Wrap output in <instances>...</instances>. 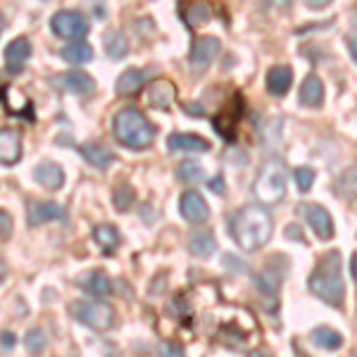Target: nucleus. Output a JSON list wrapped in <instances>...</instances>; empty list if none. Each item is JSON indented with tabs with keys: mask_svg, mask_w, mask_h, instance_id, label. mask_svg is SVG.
Segmentation results:
<instances>
[{
	"mask_svg": "<svg viewBox=\"0 0 357 357\" xmlns=\"http://www.w3.org/2000/svg\"><path fill=\"white\" fill-rule=\"evenodd\" d=\"M293 84V72L286 65H274L267 72V91L272 96H286Z\"/></svg>",
	"mask_w": 357,
	"mask_h": 357,
	"instance_id": "obj_18",
	"label": "nucleus"
},
{
	"mask_svg": "<svg viewBox=\"0 0 357 357\" xmlns=\"http://www.w3.org/2000/svg\"><path fill=\"white\" fill-rule=\"evenodd\" d=\"M298 231H301V229L293 227V224H291V227H286V236H289V238H301V234H298Z\"/></svg>",
	"mask_w": 357,
	"mask_h": 357,
	"instance_id": "obj_40",
	"label": "nucleus"
},
{
	"mask_svg": "<svg viewBox=\"0 0 357 357\" xmlns=\"http://www.w3.org/2000/svg\"><path fill=\"white\" fill-rule=\"evenodd\" d=\"M293 178H296L301 191H310V186H312V181H314V172L310 169V167H298V169L293 172Z\"/></svg>",
	"mask_w": 357,
	"mask_h": 357,
	"instance_id": "obj_33",
	"label": "nucleus"
},
{
	"mask_svg": "<svg viewBox=\"0 0 357 357\" xmlns=\"http://www.w3.org/2000/svg\"><path fill=\"white\" fill-rule=\"evenodd\" d=\"M146 79H148L146 69H126V72L119 74V79H117V84H114V89H117L119 96H131V93H136V91L143 89Z\"/></svg>",
	"mask_w": 357,
	"mask_h": 357,
	"instance_id": "obj_21",
	"label": "nucleus"
},
{
	"mask_svg": "<svg viewBox=\"0 0 357 357\" xmlns=\"http://www.w3.org/2000/svg\"><path fill=\"white\" fill-rule=\"evenodd\" d=\"M307 289L314 293L319 301H324L331 307H341L345 301V284L341 274V255L336 250L326 252L319 257L314 272L307 279Z\"/></svg>",
	"mask_w": 357,
	"mask_h": 357,
	"instance_id": "obj_2",
	"label": "nucleus"
},
{
	"mask_svg": "<svg viewBox=\"0 0 357 357\" xmlns=\"http://www.w3.org/2000/svg\"><path fill=\"white\" fill-rule=\"evenodd\" d=\"M29 57H31V41L26 36H17L5 48V69L10 74H20L26 67Z\"/></svg>",
	"mask_w": 357,
	"mask_h": 357,
	"instance_id": "obj_9",
	"label": "nucleus"
},
{
	"mask_svg": "<svg viewBox=\"0 0 357 357\" xmlns=\"http://www.w3.org/2000/svg\"><path fill=\"white\" fill-rule=\"evenodd\" d=\"M24 345H26V353L38 357L45 350V345H48V336H45V331L41 326H33V329L26 331L24 336Z\"/></svg>",
	"mask_w": 357,
	"mask_h": 357,
	"instance_id": "obj_30",
	"label": "nucleus"
},
{
	"mask_svg": "<svg viewBox=\"0 0 357 357\" xmlns=\"http://www.w3.org/2000/svg\"><path fill=\"white\" fill-rule=\"evenodd\" d=\"M15 348V333L5 329L3 331V350H13Z\"/></svg>",
	"mask_w": 357,
	"mask_h": 357,
	"instance_id": "obj_37",
	"label": "nucleus"
},
{
	"mask_svg": "<svg viewBox=\"0 0 357 357\" xmlns=\"http://www.w3.org/2000/svg\"><path fill=\"white\" fill-rule=\"evenodd\" d=\"M178 210H181L183 220L191 222V224H203L210 217V207H207L205 198L198 191H188L181 195L178 200Z\"/></svg>",
	"mask_w": 357,
	"mask_h": 357,
	"instance_id": "obj_10",
	"label": "nucleus"
},
{
	"mask_svg": "<svg viewBox=\"0 0 357 357\" xmlns=\"http://www.w3.org/2000/svg\"><path fill=\"white\" fill-rule=\"evenodd\" d=\"M174 98H176V89L169 79H155L148 86V102H151L155 110H169L174 105Z\"/></svg>",
	"mask_w": 357,
	"mask_h": 357,
	"instance_id": "obj_14",
	"label": "nucleus"
},
{
	"mask_svg": "<svg viewBox=\"0 0 357 357\" xmlns=\"http://www.w3.org/2000/svg\"><path fill=\"white\" fill-rule=\"evenodd\" d=\"M310 338L314 341V345H319L324 350H338L343 345V336L338 331H333L331 326H317L310 333Z\"/></svg>",
	"mask_w": 357,
	"mask_h": 357,
	"instance_id": "obj_26",
	"label": "nucleus"
},
{
	"mask_svg": "<svg viewBox=\"0 0 357 357\" xmlns=\"http://www.w3.org/2000/svg\"><path fill=\"white\" fill-rule=\"evenodd\" d=\"M188 250H191V255L200 257V260H207V257H212V252L217 250V241L212 231H195L191 238H188Z\"/></svg>",
	"mask_w": 357,
	"mask_h": 357,
	"instance_id": "obj_22",
	"label": "nucleus"
},
{
	"mask_svg": "<svg viewBox=\"0 0 357 357\" xmlns=\"http://www.w3.org/2000/svg\"><path fill=\"white\" fill-rule=\"evenodd\" d=\"M231 107H227L224 112H217V117L212 119V124H215V129L220 131V134L227 138V141H231L234 138V131H236V124H238V112H229Z\"/></svg>",
	"mask_w": 357,
	"mask_h": 357,
	"instance_id": "obj_28",
	"label": "nucleus"
},
{
	"mask_svg": "<svg viewBox=\"0 0 357 357\" xmlns=\"http://www.w3.org/2000/svg\"><path fill=\"white\" fill-rule=\"evenodd\" d=\"M160 357H186L183 355V350H181V345H176V343H172V341H162L160 343Z\"/></svg>",
	"mask_w": 357,
	"mask_h": 357,
	"instance_id": "obj_35",
	"label": "nucleus"
},
{
	"mask_svg": "<svg viewBox=\"0 0 357 357\" xmlns=\"http://www.w3.org/2000/svg\"><path fill=\"white\" fill-rule=\"evenodd\" d=\"M303 212H305V217H307L310 227L314 229V234L319 236L321 241H329L333 236V220H331L329 212H326V207L303 205Z\"/></svg>",
	"mask_w": 357,
	"mask_h": 357,
	"instance_id": "obj_16",
	"label": "nucleus"
},
{
	"mask_svg": "<svg viewBox=\"0 0 357 357\" xmlns=\"http://www.w3.org/2000/svg\"><path fill=\"white\" fill-rule=\"evenodd\" d=\"M112 131L117 141L124 148H131V151H143V148L153 146L155 136H158L155 124L138 107H122L114 114Z\"/></svg>",
	"mask_w": 357,
	"mask_h": 357,
	"instance_id": "obj_3",
	"label": "nucleus"
},
{
	"mask_svg": "<svg viewBox=\"0 0 357 357\" xmlns=\"http://www.w3.org/2000/svg\"><path fill=\"white\" fill-rule=\"evenodd\" d=\"M183 17H186L188 26H203V24L210 22L212 10H210V5H207V3H191L186 8V13H183Z\"/></svg>",
	"mask_w": 357,
	"mask_h": 357,
	"instance_id": "obj_29",
	"label": "nucleus"
},
{
	"mask_svg": "<svg viewBox=\"0 0 357 357\" xmlns=\"http://www.w3.org/2000/svg\"><path fill=\"white\" fill-rule=\"evenodd\" d=\"M67 210L53 200H29L26 205V224L29 227H38L45 222H65Z\"/></svg>",
	"mask_w": 357,
	"mask_h": 357,
	"instance_id": "obj_8",
	"label": "nucleus"
},
{
	"mask_svg": "<svg viewBox=\"0 0 357 357\" xmlns=\"http://www.w3.org/2000/svg\"><path fill=\"white\" fill-rule=\"evenodd\" d=\"M167 148L174 153H205L210 151V141L198 134H172L167 138Z\"/></svg>",
	"mask_w": 357,
	"mask_h": 357,
	"instance_id": "obj_17",
	"label": "nucleus"
},
{
	"mask_svg": "<svg viewBox=\"0 0 357 357\" xmlns=\"http://www.w3.org/2000/svg\"><path fill=\"white\" fill-rule=\"evenodd\" d=\"M131 203H134V188H131L129 183L117 186V191H114V207L124 212V210H129Z\"/></svg>",
	"mask_w": 357,
	"mask_h": 357,
	"instance_id": "obj_32",
	"label": "nucleus"
},
{
	"mask_svg": "<svg viewBox=\"0 0 357 357\" xmlns=\"http://www.w3.org/2000/svg\"><path fill=\"white\" fill-rule=\"evenodd\" d=\"M248 357H272V355L264 353V350H250V353H248Z\"/></svg>",
	"mask_w": 357,
	"mask_h": 357,
	"instance_id": "obj_43",
	"label": "nucleus"
},
{
	"mask_svg": "<svg viewBox=\"0 0 357 357\" xmlns=\"http://www.w3.org/2000/svg\"><path fill=\"white\" fill-rule=\"evenodd\" d=\"M284 274H286L284 269L274 267V257H272V260H269L260 269V272L255 274L257 291H260L262 296H267V298H274L276 293H279V286H281V281H284Z\"/></svg>",
	"mask_w": 357,
	"mask_h": 357,
	"instance_id": "obj_12",
	"label": "nucleus"
},
{
	"mask_svg": "<svg viewBox=\"0 0 357 357\" xmlns=\"http://www.w3.org/2000/svg\"><path fill=\"white\" fill-rule=\"evenodd\" d=\"M82 289L86 293H91V296H96V298H107L112 293V281L107 279L105 272L93 269V272L82 276Z\"/></svg>",
	"mask_w": 357,
	"mask_h": 357,
	"instance_id": "obj_19",
	"label": "nucleus"
},
{
	"mask_svg": "<svg viewBox=\"0 0 357 357\" xmlns=\"http://www.w3.org/2000/svg\"><path fill=\"white\" fill-rule=\"evenodd\" d=\"M350 272H353V279L357 281V255H353V260H350Z\"/></svg>",
	"mask_w": 357,
	"mask_h": 357,
	"instance_id": "obj_42",
	"label": "nucleus"
},
{
	"mask_svg": "<svg viewBox=\"0 0 357 357\" xmlns=\"http://www.w3.org/2000/svg\"><path fill=\"white\" fill-rule=\"evenodd\" d=\"M186 110H188V112L200 114V112H203V105H186Z\"/></svg>",
	"mask_w": 357,
	"mask_h": 357,
	"instance_id": "obj_44",
	"label": "nucleus"
},
{
	"mask_svg": "<svg viewBox=\"0 0 357 357\" xmlns=\"http://www.w3.org/2000/svg\"><path fill=\"white\" fill-rule=\"evenodd\" d=\"M224 264H227V267H234V269H231V272H234V274H236V272H238V274H245V272H248L245 262L236 260V257H234V255H227V257H224Z\"/></svg>",
	"mask_w": 357,
	"mask_h": 357,
	"instance_id": "obj_36",
	"label": "nucleus"
},
{
	"mask_svg": "<svg viewBox=\"0 0 357 357\" xmlns=\"http://www.w3.org/2000/svg\"><path fill=\"white\" fill-rule=\"evenodd\" d=\"M33 178L43 188H48V191H57L65 183V169L57 162H53V160H43V162L33 167Z\"/></svg>",
	"mask_w": 357,
	"mask_h": 357,
	"instance_id": "obj_15",
	"label": "nucleus"
},
{
	"mask_svg": "<svg viewBox=\"0 0 357 357\" xmlns=\"http://www.w3.org/2000/svg\"><path fill=\"white\" fill-rule=\"evenodd\" d=\"M69 312H72L74 319L82 321L84 326H89V329H93V331L112 329L114 319H117V314H114V310L110 307V305H107V303H96V301L72 303Z\"/></svg>",
	"mask_w": 357,
	"mask_h": 357,
	"instance_id": "obj_5",
	"label": "nucleus"
},
{
	"mask_svg": "<svg viewBox=\"0 0 357 357\" xmlns=\"http://www.w3.org/2000/svg\"><path fill=\"white\" fill-rule=\"evenodd\" d=\"M310 8H326L329 5V0H310Z\"/></svg>",
	"mask_w": 357,
	"mask_h": 357,
	"instance_id": "obj_41",
	"label": "nucleus"
},
{
	"mask_svg": "<svg viewBox=\"0 0 357 357\" xmlns=\"http://www.w3.org/2000/svg\"><path fill=\"white\" fill-rule=\"evenodd\" d=\"M50 29L60 38H84L89 33V20L79 10H60L50 20Z\"/></svg>",
	"mask_w": 357,
	"mask_h": 357,
	"instance_id": "obj_6",
	"label": "nucleus"
},
{
	"mask_svg": "<svg viewBox=\"0 0 357 357\" xmlns=\"http://www.w3.org/2000/svg\"><path fill=\"white\" fill-rule=\"evenodd\" d=\"M210 186H212V191H217L220 195H222L224 191H227V183H224V178H222V176H215V178H212Z\"/></svg>",
	"mask_w": 357,
	"mask_h": 357,
	"instance_id": "obj_38",
	"label": "nucleus"
},
{
	"mask_svg": "<svg viewBox=\"0 0 357 357\" xmlns=\"http://www.w3.org/2000/svg\"><path fill=\"white\" fill-rule=\"evenodd\" d=\"M22 158V134L17 129L5 126L0 131V162L5 167H13Z\"/></svg>",
	"mask_w": 357,
	"mask_h": 357,
	"instance_id": "obj_11",
	"label": "nucleus"
},
{
	"mask_svg": "<svg viewBox=\"0 0 357 357\" xmlns=\"http://www.w3.org/2000/svg\"><path fill=\"white\" fill-rule=\"evenodd\" d=\"M203 176H205L203 167L198 162H191V160H186V162H181L176 167V178L181 183H198V181H203Z\"/></svg>",
	"mask_w": 357,
	"mask_h": 357,
	"instance_id": "obj_31",
	"label": "nucleus"
},
{
	"mask_svg": "<svg viewBox=\"0 0 357 357\" xmlns=\"http://www.w3.org/2000/svg\"><path fill=\"white\" fill-rule=\"evenodd\" d=\"M220 50H222V43L217 36L198 38L191 48V55H188V67H191V72H195V74L205 72V69L220 57Z\"/></svg>",
	"mask_w": 357,
	"mask_h": 357,
	"instance_id": "obj_7",
	"label": "nucleus"
},
{
	"mask_svg": "<svg viewBox=\"0 0 357 357\" xmlns=\"http://www.w3.org/2000/svg\"><path fill=\"white\" fill-rule=\"evenodd\" d=\"M53 84L79 96H89L96 91V82L86 72H62L53 79Z\"/></svg>",
	"mask_w": 357,
	"mask_h": 357,
	"instance_id": "obj_13",
	"label": "nucleus"
},
{
	"mask_svg": "<svg viewBox=\"0 0 357 357\" xmlns=\"http://www.w3.org/2000/svg\"><path fill=\"white\" fill-rule=\"evenodd\" d=\"M252 193L260 200L262 205H274L281 203L286 195V167L281 160H267L260 172H257V178L252 183Z\"/></svg>",
	"mask_w": 357,
	"mask_h": 357,
	"instance_id": "obj_4",
	"label": "nucleus"
},
{
	"mask_svg": "<svg viewBox=\"0 0 357 357\" xmlns=\"http://www.w3.org/2000/svg\"><path fill=\"white\" fill-rule=\"evenodd\" d=\"M10 234H13V217L8 210H0V238H3V243L10 238Z\"/></svg>",
	"mask_w": 357,
	"mask_h": 357,
	"instance_id": "obj_34",
	"label": "nucleus"
},
{
	"mask_svg": "<svg viewBox=\"0 0 357 357\" xmlns=\"http://www.w3.org/2000/svg\"><path fill=\"white\" fill-rule=\"evenodd\" d=\"M93 241L102 248V252L110 255V252H114V248L119 245L122 236H119L114 224H98V227L93 229Z\"/></svg>",
	"mask_w": 357,
	"mask_h": 357,
	"instance_id": "obj_24",
	"label": "nucleus"
},
{
	"mask_svg": "<svg viewBox=\"0 0 357 357\" xmlns=\"http://www.w3.org/2000/svg\"><path fill=\"white\" fill-rule=\"evenodd\" d=\"M60 57L72 62V65H84V62L93 60V48L84 41H72L60 50Z\"/></svg>",
	"mask_w": 357,
	"mask_h": 357,
	"instance_id": "obj_25",
	"label": "nucleus"
},
{
	"mask_svg": "<svg viewBox=\"0 0 357 357\" xmlns=\"http://www.w3.org/2000/svg\"><path fill=\"white\" fill-rule=\"evenodd\" d=\"M79 153L84 155L86 162H91L98 169H105V167H110L114 162V155L107 151L105 146H100V143H84L82 148H79Z\"/></svg>",
	"mask_w": 357,
	"mask_h": 357,
	"instance_id": "obj_23",
	"label": "nucleus"
},
{
	"mask_svg": "<svg viewBox=\"0 0 357 357\" xmlns=\"http://www.w3.org/2000/svg\"><path fill=\"white\" fill-rule=\"evenodd\" d=\"M102 43H105V53L112 57V60H122V57L129 53V43H126V36L122 31H117V29H112V31L105 33V38H102Z\"/></svg>",
	"mask_w": 357,
	"mask_h": 357,
	"instance_id": "obj_27",
	"label": "nucleus"
},
{
	"mask_svg": "<svg viewBox=\"0 0 357 357\" xmlns=\"http://www.w3.org/2000/svg\"><path fill=\"white\" fill-rule=\"evenodd\" d=\"M229 231H231L234 243L243 252H255L272 238L274 222L272 215L267 212L264 205H243L241 210H236L229 222Z\"/></svg>",
	"mask_w": 357,
	"mask_h": 357,
	"instance_id": "obj_1",
	"label": "nucleus"
},
{
	"mask_svg": "<svg viewBox=\"0 0 357 357\" xmlns=\"http://www.w3.org/2000/svg\"><path fill=\"white\" fill-rule=\"evenodd\" d=\"M348 50H350V55H353V60L357 62V38L353 36L348 38Z\"/></svg>",
	"mask_w": 357,
	"mask_h": 357,
	"instance_id": "obj_39",
	"label": "nucleus"
},
{
	"mask_svg": "<svg viewBox=\"0 0 357 357\" xmlns=\"http://www.w3.org/2000/svg\"><path fill=\"white\" fill-rule=\"evenodd\" d=\"M301 102L305 107H319L324 102V84L317 74H310L301 86Z\"/></svg>",
	"mask_w": 357,
	"mask_h": 357,
	"instance_id": "obj_20",
	"label": "nucleus"
}]
</instances>
